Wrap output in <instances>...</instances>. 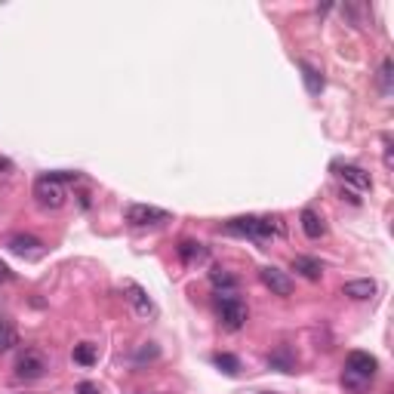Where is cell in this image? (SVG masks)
Returning <instances> with one entry per match:
<instances>
[{
    "instance_id": "obj_1",
    "label": "cell",
    "mask_w": 394,
    "mask_h": 394,
    "mask_svg": "<svg viewBox=\"0 0 394 394\" xmlns=\"http://www.w3.org/2000/svg\"><path fill=\"white\" fill-rule=\"evenodd\" d=\"M228 235H240V237H253V240H265L274 235H283V222L281 219H259V216H240L231 219L225 225Z\"/></svg>"
},
{
    "instance_id": "obj_14",
    "label": "cell",
    "mask_w": 394,
    "mask_h": 394,
    "mask_svg": "<svg viewBox=\"0 0 394 394\" xmlns=\"http://www.w3.org/2000/svg\"><path fill=\"white\" fill-rule=\"evenodd\" d=\"M179 256H182L185 265L203 262V259H207V247H203V244H194V240H182V244H179Z\"/></svg>"
},
{
    "instance_id": "obj_5",
    "label": "cell",
    "mask_w": 394,
    "mask_h": 394,
    "mask_svg": "<svg viewBox=\"0 0 394 394\" xmlns=\"http://www.w3.org/2000/svg\"><path fill=\"white\" fill-rule=\"evenodd\" d=\"M333 173L342 179V182L354 185L357 191H370V188H373L370 173H366V169H361V167H354V164H342V160H336V164H333Z\"/></svg>"
},
{
    "instance_id": "obj_22",
    "label": "cell",
    "mask_w": 394,
    "mask_h": 394,
    "mask_svg": "<svg viewBox=\"0 0 394 394\" xmlns=\"http://www.w3.org/2000/svg\"><path fill=\"white\" fill-rule=\"evenodd\" d=\"M268 364H271V366H281V370H283V373H290V370H293V364H290V357H286L283 351H281V354H271V357H268Z\"/></svg>"
},
{
    "instance_id": "obj_6",
    "label": "cell",
    "mask_w": 394,
    "mask_h": 394,
    "mask_svg": "<svg viewBox=\"0 0 394 394\" xmlns=\"http://www.w3.org/2000/svg\"><path fill=\"white\" fill-rule=\"evenodd\" d=\"M169 213L157 210V207H145V203H133L127 207V222L130 225H157V222H167Z\"/></svg>"
},
{
    "instance_id": "obj_11",
    "label": "cell",
    "mask_w": 394,
    "mask_h": 394,
    "mask_svg": "<svg viewBox=\"0 0 394 394\" xmlns=\"http://www.w3.org/2000/svg\"><path fill=\"white\" fill-rule=\"evenodd\" d=\"M127 299L133 302V305H136V311L142 317H148V315H154V305H151V299L145 296V290H142V286H136V283H127Z\"/></svg>"
},
{
    "instance_id": "obj_2",
    "label": "cell",
    "mask_w": 394,
    "mask_h": 394,
    "mask_svg": "<svg viewBox=\"0 0 394 394\" xmlns=\"http://www.w3.org/2000/svg\"><path fill=\"white\" fill-rule=\"evenodd\" d=\"M47 370H50V361L40 348H25V351L16 357V379H22V382L40 379V376H47Z\"/></svg>"
},
{
    "instance_id": "obj_18",
    "label": "cell",
    "mask_w": 394,
    "mask_h": 394,
    "mask_svg": "<svg viewBox=\"0 0 394 394\" xmlns=\"http://www.w3.org/2000/svg\"><path fill=\"white\" fill-rule=\"evenodd\" d=\"M210 281H213V286H216V290H235V286H237V277L228 274V271H222V268H213Z\"/></svg>"
},
{
    "instance_id": "obj_20",
    "label": "cell",
    "mask_w": 394,
    "mask_h": 394,
    "mask_svg": "<svg viewBox=\"0 0 394 394\" xmlns=\"http://www.w3.org/2000/svg\"><path fill=\"white\" fill-rule=\"evenodd\" d=\"M74 361H77V364H84V366H93V364H96V348L89 345V342L74 345Z\"/></svg>"
},
{
    "instance_id": "obj_16",
    "label": "cell",
    "mask_w": 394,
    "mask_h": 394,
    "mask_svg": "<svg viewBox=\"0 0 394 394\" xmlns=\"http://www.w3.org/2000/svg\"><path fill=\"white\" fill-rule=\"evenodd\" d=\"M302 80H305V89L311 96H317L320 89H324V77H320V71L305 65V62H302Z\"/></svg>"
},
{
    "instance_id": "obj_21",
    "label": "cell",
    "mask_w": 394,
    "mask_h": 394,
    "mask_svg": "<svg viewBox=\"0 0 394 394\" xmlns=\"http://www.w3.org/2000/svg\"><path fill=\"white\" fill-rule=\"evenodd\" d=\"M379 84H382V93H391V59L382 62V68H379Z\"/></svg>"
},
{
    "instance_id": "obj_7",
    "label": "cell",
    "mask_w": 394,
    "mask_h": 394,
    "mask_svg": "<svg viewBox=\"0 0 394 394\" xmlns=\"http://www.w3.org/2000/svg\"><path fill=\"white\" fill-rule=\"evenodd\" d=\"M6 247H10L16 256H22V259H40L43 253H47L43 240L31 237V235H13V237H10V244H6Z\"/></svg>"
},
{
    "instance_id": "obj_24",
    "label": "cell",
    "mask_w": 394,
    "mask_h": 394,
    "mask_svg": "<svg viewBox=\"0 0 394 394\" xmlns=\"http://www.w3.org/2000/svg\"><path fill=\"white\" fill-rule=\"evenodd\" d=\"M77 394H98V388H96L93 382H80L77 385Z\"/></svg>"
},
{
    "instance_id": "obj_4",
    "label": "cell",
    "mask_w": 394,
    "mask_h": 394,
    "mask_svg": "<svg viewBox=\"0 0 394 394\" xmlns=\"http://www.w3.org/2000/svg\"><path fill=\"white\" fill-rule=\"evenodd\" d=\"M216 308H219L222 324H225L228 330H240V327L247 324V305H244L240 299H235V296H225V299L219 296Z\"/></svg>"
},
{
    "instance_id": "obj_19",
    "label": "cell",
    "mask_w": 394,
    "mask_h": 394,
    "mask_svg": "<svg viewBox=\"0 0 394 394\" xmlns=\"http://www.w3.org/2000/svg\"><path fill=\"white\" fill-rule=\"evenodd\" d=\"M13 345H19V336L6 320H0V351H10Z\"/></svg>"
},
{
    "instance_id": "obj_9",
    "label": "cell",
    "mask_w": 394,
    "mask_h": 394,
    "mask_svg": "<svg viewBox=\"0 0 394 394\" xmlns=\"http://www.w3.org/2000/svg\"><path fill=\"white\" fill-rule=\"evenodd\" d=\"M345 370L351 373H361V376H370V379H376V370H379V364H376L373 354L366 351H351L345 357Z\"/></svg>"
},
{
    "instance_id": "obj_3",
    "label": "cell",
    "mask_w": 394,
    "mask_h": 394,
    "mask_svg": "<svg viewBox=\"0 0 394 394\" xmlns=\"http://www.w3.org/2000/svg\"><path fill=\"white\" fill-rule=\"evenodd\" d=\"M34 197L50 210H59L65 203V182L56 176V173H47L34 182Z\"/></svg>"
},
{
    "instance_id": "obj_26",
    "label": "cell",
    "mask_w": 394,
    "mask_h": 394,
    "mask_svg": "<svg viewBox=\"0 0 394 394\" xmlns=\"http://www.w3.org/2000/svg\"><path fill=\"white\" fill-rule=\"evenodd\" d=\"M10 169H13V167H10V160H0V176L10 173Z\"/></svg>"
},
{
    "instance_id": "obj_8",
    "label": "cell",
    "mask_w": 394,
    "mask_h": 394,
    "mask_svg": "<svg viewBox=\"0 0 394 394\" xmlns=\"http://www.w3.org/2000/svg\"><path fill=\"white\" fill-rule=\"evenodd\" d=\"M259 277H262V283H265L274 296H290V293H293V281L286 277V271H281V268L268 265V268H262V271H259Z\"/></svg>"
},
{
    "instance_id": "obj_15",
    "label": "cell",
    "mask_w": 394,
    "mask_h": 394,
    "mask_svg": "<svg viewBox=\"0 0 394 394\" xmlns=\"http://www.w3.org/2000/svg\"><path fill=\"white\" fill-rule=\"evenodd\" d=\"M342 385H345V388L351 391V394H366V391H370V385H373V379H370V376H361V373L345 370V373H342Z\"/></svg>"
},
{
    "instance_id": "obj_25",
    "label": "cell",
    "mask_w": 394,
    "mask_h": 394,
    "mask_svg": "<svg viewBox=\"0 0 394 394\" xmlns=\"http://www.w3.org/2000/svg\"><path fill=\"white\" fill-rule=\"evenodd\" d=\"M385 167H391V139L385 136Z\"/></svg>"
},
{
    "instance_id": "obj_17",
    "label": "cell",
    "mask_w": 394,
    "mask_h": 394,
    "mask_svg": "<svg viewBox=\"0 0 394 394\" xmlns=\"http://www.w3.org/2000/svg\"><path fill=\"white\" fill-rule=\"evenodd\" d=\"M213 364H216L225 376H237V373H240V361H237L235 354H225V351H222V354H213Z\"/></svg>"
},
{
    "instance_id": "obj_12",
    "label": "cell",
    "mask_w": 394,
    "mask_h": 394,
    "mask_svg": "<svg viewBox=\"0 0 394 394\" xmlns=\"http://www.w3.org/2000/svg\"><path fill=\"white\" fill-rule=\"evenodd\" d=\"M299 219H302V231H305V235H308L311 240L324 237V231H327V228H324V219H320L315 210H302V216H299Z\"/></svg>"
},
{
    "instance_id": "obj_10",
    "label": "cell",
    "mask_w": 394,
    "mask_h": 394,
    "mask_svg": "<svg viewBox=\"0 0 394 394\" xmlns=\"http://www.w3.org/2000/svg\"><path fill=\"white\" fill-rule=\"evenodd\" d=\"M293 271H299L305 281H320V277H324V265H320L317 259H311V256H296L293 259Z\"/></svg>"
},
{
    "instance_id": "obj_27",
    "label": "cell",
    "mask_w": 394,
    "mask_h": 394,
    "mask_svg": "<svg viewBox=\"0 0 394 394\" xmlns=\"http://www.w3.org/2000/svg\"><path fill=\"white\" fill-rule=\"evenodd\" d=\"M259 394H274V391H259Z\"/></svg>"
},
{
    "instance_id": "obj_23",
    "label": "cell",
    "mask_w": 394,
    "mask_h": 394,
    "mask_svg": "<svg viewBox=\"0 0 394 394\" xmlns=\"http://www.w3.org/2000/svg\"><path fill=\"white\" fill-rule=\"evenodd\" d=\"M10 281H13L10 265H6V262H0V286H4V283H10Z\"/></svg>"
},
{
    "instance_id": "obj_13",
    "label": "cell",
    "mask_w": 394,
    "mask_h": 394,
    "mask_svg": "<svg viewBox=\"0 0 394 394\" xmlns=\"http://www.w3.org/2000/svg\"><path fill=\"white\" fill-rule=\"evenodd\" d=\"M342 293L348 296V299L364 302V299H373V296H376V283L373 281H351V283L342 286Z\"/></svg>"
}]
</instances>
